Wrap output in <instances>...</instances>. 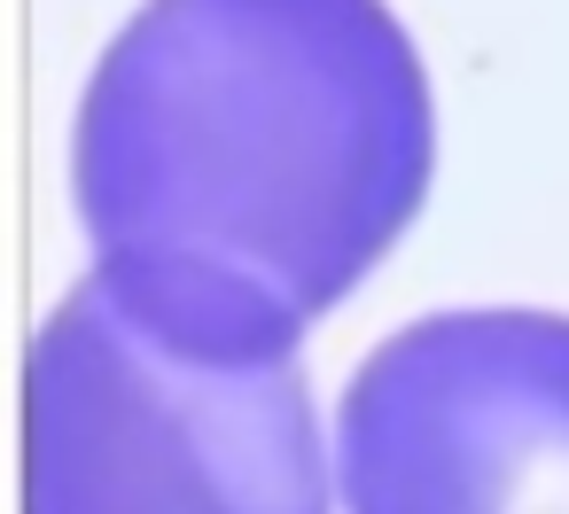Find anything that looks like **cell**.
<instances>
[{
  "mask_svg": "<svg viewBox=\"0 0 569 514\" xmlns=\"http://www.w3.org/2000/svg\"><path fill=\"white\" fill-rule=\"evenodd\" d=\"M429 180L421 71L382 0H157L79 125L102 258H196L320 320Z\"/></svg>",
  "mask_w": 569,
  "mask_h": 514,
  "instance_id": "1",
  "label": "cell"
},
{
  "mask_svg": "<svg viewBox=\"0 0 569 514\" xmlns=\"http://www.w3.org/2000/svg\"><path fill=\"white\" fill-rule=\"evenodd\" d=\"M305 320L196 258H102L24 359V514H328Z\"/></svg>",
  "mask_w": 569,
  "mask_h": 514,
  "instance_id": "2",
  "label": "cell"
},
{
  "mask_svg": "<svg viewBox=\"0 0 569 514\" xmlns=\"http://www.w3.org/2000/svg\"><path fill=\"white\" fill-rule=\"evenodd\" d=\"M343 514H569V320L437 312L336 405Z\"/></svg>",
  "mask_w": 569,
  "mask_h": 514,
  "instance_id": "3",
  "label": "cell"
}]
</instances>
